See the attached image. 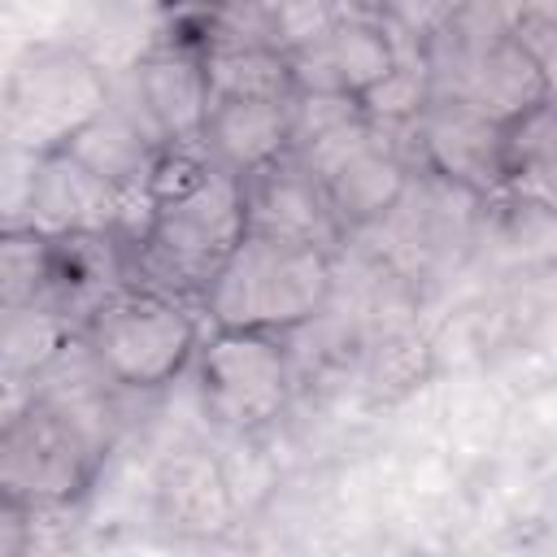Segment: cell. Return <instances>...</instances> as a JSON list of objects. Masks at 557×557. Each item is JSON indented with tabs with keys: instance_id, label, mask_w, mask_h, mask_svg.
<instances>
[{
	"instance_id": "cell-27",
	"label": "cell",
	"mask_w": 557,
	"mask_h": 557,
	"mask_svg": "<svg viewBox=\"0 0 557 557\" xmlns=\"http://www.w3.org/2000/svg\"><path fill=\"white\" fill-rule=\"evenodd\" d=\"M518 35H557V0H522Z\"/></svg>"
},
{
	"instance_id": "cell-7",
	"label": "cell",
	"mask_w": 557,
	"mask_h": 557,
	"mask_svg": "<svg viewBox=\"0 0 557 557\" xmlns=\"http://www.w3.org/2000/svg\"><path fill=\"white\" fill-rule=\"evenodd\" d=\"M200 400L226 431H257L292 400V357L270 331H213L200 344Z\"/></svg>"
},
{
	"instance_id": "cell-30",
	"label": "cell",
	"mask_w": 557,
	"mask_h": 557,
	"mask_svg": "<svg viewBox=\"0 0 557 557\" xmlns=\"http://www.w3.org/2000/svg\"><path fill=\"white\" fill-rule=\"evenodd\" d=\"M152 4H170V0H152ZM174 4H178V0H174Z\"/></svg>"
},
{
	"instance_id": "cell-6",
	"label": "cell",
	"mask_w": 557,
	"mask_h": 557,
	"mask_svg": "<svg viewBox=\"0 0 557 557\" xmlns=\"http://www.w3.org/2000/svg\"><path fill=\"white\" fill-rule=\"evenodd\" d=\"M426 57L435 78V100H453L500 126H509L513 117H522L527 109L553 96L544 65L518 35L466 44L444 30L426 44Z\"/></svg>"
},
{
	"instance_id": "cell-1",
	"label": "cell",
	"mask_w": 557,
	"mask_h": 557,
	"mask_svg": "<svg viewBox=\"0 0 557 557\" xmlns=\"http://www.w3.org/2000/svg\"><path fill=\"white\" fill-rule=\"evenodd\" d=\"M248 235L244 178L218 165L200 144L161 148L144 222L135 231V283L200 300L226 257Z\"/></svg>"
},
{
	"instance_id": "cell-29",
	"label": "cell",
	"mask_w": 557,
	"mask_h": 557,
	"mask_svg": "<svg viewBox=\"0 0 557 557\" xmlns=\"http://www.w3.org/2000/svg\"><path fill=\"white\" fill-rule=\"evenodd\" d=\"M466 4H470V0H448V9H453V13H461Z\"/></svg>"
},
{
	"instance_id": "cell-26",
	"label": "cell",
	"mask_w": 557,
	"mask_h": 557,
	"mask_svg": "<svg viewBox=\"0 0 557 557\" xmlns=\"http://www.w3.org/2000/svg\"><path fill=\"white\" fill-rule=\"evenodd\" d=\"M209 4V13L213 17H222V22H244V26H252L261 39H265V13L278 4V0H205ZM270 44V39H265Z\"/></svg>"
},
{
	"instance_id": "cell-28",
	"label": "cell",
	"mask_w": 557,
	"mask_h": 557,
	"mask_svg": "<svg viewBox=\"0 0 557 557\" xmlns=\"http://www.w3.org/2000/svg\"><path fill=\"white\" fill-rule=\"evenodd\" d=\"M339 17H366V22H383V0H331Z\"/></svg>"
},
{
	"instance_id": "cell-10",
	"label": "cell",
	"mask_w": 557,
	"mask_h": 557,
	"mask_svg": "<svg viewBox=\"0 0 557 557\" xmlns=\"http://www.w3.org/2000/svg\"><path fill=\"white\" fill-rule=\"evenodd\" d=\"M396 35L383 22L339 17L326 35L292 52L296 91H339V96H370L396 70Z\"/></svg>"
},
{
	"instance_id": "cell-12",
	"label": "cell",
	"mask_w": 557,
	"mask_h": 557,
	"mask_svg": "<svg viewBox=\"0 0 557 557\" xmlns=\"http://www.w3.org/2000/svg\"><path fill=\"white\" fill-rule=\"evenodd\" d=\"M422 165L474 196H487L500 183V152H505V126L487 122L453 100H431L426 113L413 122Z\"/></svg>"
},
{
	"instance_id": "cell-13",
	"label": "cell",
	"mask_w": 557,
	"mask_h": 557,
	"mask_svg": "<svg viewBox=\"0 0 557 557\" xmlns=\"http://www.w3.org/2000/svg\"><path fill=\"white\" fill-rule=\"evenodd\" d=\"M126 283L135 278L117 235H65V239H48V283L39 305L61 313L74 331H83L96 305Z\"/></svg>"
},
{
	"instance_id": "cell-4",
	"label": "cell",
	"mask_w": 557,
	"mask_h": 557,
	"mask_svg": "<svg viewBox=\"0 0 557 557\" xmlns=\"http://www.w3.org/2000/svg\"><path fill=\"white\" fill-rule=\"evenodd\" d=\"M83 339L117 387L157 392L174 383L191 357H200L196 309L161 287L126 283L96 305L83 322Z\"/></svg>"
},
{
	"instance_id": "cell-16",
	"label": "cell",
	"mask_w": 557,
	"mask_h": 557,
	"mask_svg": "<svg viewBox=\"0 0 557 557\" xmlns=\"http://www.w3.org/2000/svg\"><path fill=\"white\" fill-rule=\"evenodd\" d=\"M413 174H409V161L405 152L387 139V126L366 139L344 165H335L322 187H326V200L339 218L344 231H361V226H379L409 191Z\"/></svg>"
},
{
	"instance_id": "cell-17",
	"label": "cell",
	"mask_w": 557,
	"mask_h": 557,
	"mask_svg": "<svg viewBox=\"0 0 557 557\" xmlns=\"http://www.w3.org/2000/svg\"><path fill=\"white\" fill-rule=\"evenodd\" d=\"M500 183L522 205L557 218V96L505 126Z\"/></svg>"
},
{
	"instance_id": "cell-21",
	"label": "cell",
	"mask_w": 557,
	"mask_h": 557,
	"mask_svg": "<svg viewBox=\"0 0 557 557\" xmlns=\"http://www.w3.org/2000/svg\"><path fill=\"white\" fill-rule=\"evenodd\" d=\"M70 335H74V326L61 313H52L48 305L4 309V374H9V383L35 379L61 352V344Z\"/></svg>"
},
{
	"instance_id": "cell-8",
	"label": "cell",
	"mask_w": 557,
	"mask_h": 557,
	"mask_svg": "<svg viewBox=\"0 0 557 557\" xmlns=\"http://www.w3.org/2000/svg\"><path fill=\"white\" fill-rule=\"evenodd\" d=\"M126 87L113 96L161 148H196L213 109L209 65L200 39H161L131 70H122Z\"/></svg>"
},
{
	"instance_id": "cell-15",
	"label": "cell",
	"mask_w": 557,
	"mask_h": 557,
	"mask_svg": "<svg viewBox=\"0 0 557 557\" xmlns=\"http://www.w3.org/2000/svg\"><path fill=\"white\" fill-rule=\"evenodd\" d=\"M78 161H87L126 205L131 213L139 209V222H144V209H148V191H152V174H157V161H161V144L113 100L96 122H87L70 144H65Z\"/></svg>"
},
{
	"instance_id": "cell-11",
	"label": "cell",
	"mask_w": 557,
	"mask_h": 557,
	"mask_svg": "<svg viewBox=\"0 0 557 557\" xmlns=\"http://www.w3.org/2000/svg\"><path fill=\"white\" fill-rule=\"evenodd\" d=\"M244 200H248V231L313 244V248H335L344 226L326 200V187L318 174H309L296 157H283L257 174L244 178Z\"/></svg>"
},
{
	"instance_id": "cell-19",
	"label": "cell",
	"mask_w": 557,
	"mask_h": 557,
	"mask_svg": "<svg viewBox=\"0 0 557 557\" xmlns=\"http://www.w3.org/2000/svg\"><path fill=\"white\" fill-rule=\"evenodd\" d=\"M209 91L213 100H283L296 96L292 57L261 39H222L205 44Z\"/></svg>"
},
{
	"instance_id": "cell-25",
	"label": "cell",
	"mask_w": 557,
	"mask_h": 557,
	"mask_svg": "<svg viewBox=\"0 0 557 557\" xmlns=\"http://www.w3.org/2000/svg\"><path fill=\"white\" fill-rule=\"evenodd\" d=\"M453 22L448 0H383V26L413 44H431Z\"/></svg>"
},
{
	"instance_id": "cell-18",
	"label": "cell",
	"mask_w": 557,
	"mask_h": 557,
	"mask_svg": "<svg viewBox=\"0 0 557 557\" xmlns=\"http://www.w3.org/2000/svg\"><path fill=\"white\" fill-rule=\"evenodd\" d=\"M157 505H161L165 522L187 535H218L235 509L222 466L205 453H178L161 466Z\"/></svg>"
},
{
	"instance_id": "cell-20",
	"label": "cell",
	"mask_w": 557,
	"mask_h": 557,
	"mask_svg": "<svg viewBox=\"0 0 557 557\" xmlns=\"http://www.w3.org/2000/svg\"><path fill=\"white\" fill-rule=\"evenodd\" d=\"M396 70L370 91L361 96V109L370 122L396 131V126H413L426 104L435 100V78H431V57H426V44H413L405 35H396Z\"/></svg>"
},
{
	"instance_id": "cell-22",
	"label": "cell",
	"mask_w": 557,
	"mask_h": 557,
	"mask_svg": "<svg viewBox=\"0 0 557 557\" xmlns=\"http://www.w3.org/2000/svg\"><path fill=\"white\" fill-rule=\"evenodd\" d=\"M48 283V235L22 226H9L4 244H0V300L4 309H22V305H39Z\"/></svg>"
},
{
	"instance_id": "cell-3",
	"label": "cell",
	"mask_w": 557,
	"mask_h": 557,
	"mask_svg": "<svg viewBox=\"0 0 557 557\" xmlns=\"http://www.w3.org/2000/svg\"><path fill=\"white\" fill-rule=\"evenodd\" d=\"M100 418L74 405L30 396L0 435V492L17 509H61L78 500L100 470Z\"/></svg>"
},
{
	"instance_id": "cell-5",
	"label": "cell",
	"mask_w": 557,
	"mask_h": 557,
	"mask_svg": "<svg viewBox=\"0 0 557 557\" xmlns=\"http://www.w3.org/2000/svg\"><path fill=\"white\" fill-rule=\"evenodd\" d=\"M109 104H113L109 70H100L70 39L65 44H39L9 74L4 135L17 152L44 157V152L65 148Z\"/></svg>"
},
{
	"instance_id": "cell-9",
	"label": "cell",
	"mask_w": 557,
	"mask_h": 557,
	"mask_svg": "<svg viewBox=\"0 0 557 557\" xmlns=\"http://www.w3.org/2000/svg\"><path fill=\"white\" fill-rule=\"evenodd\" d=\"M22 209H26V226L48 239L122 235L131 226V205L70 148L30 157Z\"/></svg>"
},
{
	"instance_id": "cell-2",
	"label": "cell",
	"mask_w": 557,
	"mask_h": 557,
	"mask_svg": "<svg viewBox=\"0 0 557 557\" xmlns=\"http://www.w3.org/2000/svg\"><path fill=\"white\" fill-rule=\"evenodd\" d=\"M331 283L335 270L326 248L248 231L200 296V313H209L213 331L287 335L322 313Z\"/></svg>"
},
{
	"instance_id": "cell-24",
	"label": "cell",
	"mask_w": 557,
	"mask_h": 557,
	"mask_svg": "<svg viewBox=\"0 0 557 557\" xmlns=\"http://www.w3.org/2000/svg\"><path fill=\"white\" fill-rule=\"evenodd\" d=\"M357 113H366L357 96H339V91H296V100H292V152L305 148V144H313L318 135H326L331 126H339V122H348V117H357Z\"/></svg>"
},
{
	"instance_id": "cell-14",
	"label": "cell",
	"mask_w": 557,
	"mask_h": 557,
	"mask_svg": "<svg viewBox=\"0 0 557 557\" xmlns=\"http://www.w3.org/2000/svg\"><path fill=\"white\" fill-rule=\"evenodd\" d=\"M292 100H213L200 148L239 178L292 157Z\"/></svg>"
},
{
	"instance_id": "cell-23",
	"label": "cell",
	"mask_w": 557,
	"mask_h": 557,
	"mask_svg": "<svg viewBox=\"0 0 557 557\" xmlns=\"http://www.w3.org/2000/svg\"><path fill=\"white\" fill-rule=\"evenodd\" d=\"M335 22H339V13L331 0H278L265 13V39L292 57L305 44H313L318 35H326Z\"/></svg>"
}]
</instances>
